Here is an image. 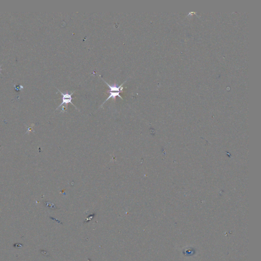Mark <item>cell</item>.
<instances>
[{"instance_id":"cell-1","label":"cell","mask_w":261,"mask_h":261,"mask_svg":"<svg viewBox=\"0 0 261 261\" xmlns=\"http://www.w3.org/2000/svg\"><path fill=\"white\" fill-rule=\"evenodd\" d=\"M58 91L61 93V95L63 96L62 103H61V105H60L58 107V108H59L61 106H62L63 105L65 104V105H66L68 104L69 103H70L71 104L73 105V106H75V105L71 102V100L73 99V98L71 97V96L73 95V94L75 91L72 92L71 93H69L68 92H66L65 93H63L62 92H61L59 90H58Z\"/></svg>"},{"instance_id":"cell-2","label":"cell","mask_w":261,"mask_h":261,"mask_svg":"<svg viewBox=\"0 0 261 261\" xmlns=\"http://www.w3.org/2000/svg\"><path fill=\"white\" fill-rule=\"evenodd\" d=\"M102 80H103L104 81L105 83L107 84V85H108V87L110 88V91H109V92H122L123 90V89H124V87L122 86V85H124V84L125 83L126 81L125 82H124L122 84V85L120 86H117L116 84H114V85H109L108 83H107L105 81H104V80H103V79H102Z\"/></svg>"}]
</instances>
